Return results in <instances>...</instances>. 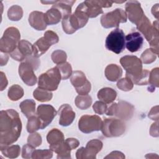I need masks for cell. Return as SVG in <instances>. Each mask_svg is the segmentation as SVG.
Segmentation results:
<instances>
[{
  "mask_svg": "<svg viewBox=\"0 0 159 159\" xmlns=\"http://www.w3.org/2000/svg\"><path fill=\"white\" fill-rule=\"evenodd\" d=\"M22 130L19 113L14 109L1 111L0 113V144L6 146L17 140Z\"/></svg>",
  "mask_w": 159,
  "mask_h": 159,
  "instance_id": "1",
  "label": "cell"
},
{
  "mask_svg": "<svg viewBox=\"0 0 159 159\" xmlns=\"http://www.w3.org/2000/svg\"><path fill=\"white\" fill-rule=\"evenodd\" d=\"M158 22H153V25L148 17L145 15L142 20L136 25L137 29L140 31L150 43V48L158 55Z\"/></svg>",
  "mask_w": 159,
  "mask_h": 159,
  "instance_id": "2",
  "label": "cell"
},
{
  "mask_svg": "<svg viewBox=\"0 0 159 159\" xmlns=\"http://www.w3.org/2000/svg\"><path fill=\"white\" fill-rule=\"evenodd\" d=\"M40 61L33 55L27 57L19 66V74L23 82L29 86H32L37 83V77L34 71L36 70L39 65Z\"/></svg>",
  "mask_w": 159,
  "mask_h": 159,
  "instance_id": "3",
  "label": "cell"
},
{
  "mask_svg": "<svg viewBox=\"0 0 159 159\" xmlns=\"http://www.w3.org/2000/svg\"><path fill=\"white\" fill-rule=\"evenodd\" d=\"M61 79L60 72L56 66L49 69L39 77L38 86L48 91H55Z\"/></svg>",
  "mask_w": 159,
  "mask_h": 159,
  "instance_id": "4",
  "label": "cell"
},
{
  "mask_svg": "<svg viewBox=\"0 0 159 159\" xmlns=\"http://www.w3.org/2000/svg\"><path fill=\"white\" fill-rule=\"evenodd\" d=\"M20 39V34L16 27H10L6 29L0 40L1 52L6 53L12 52L16 48Z\"/></svg>",
  "mask_w": 159,
  "mask_h": 159,
  "instance_id": "5",
  "label": "cell"
},
{
  "mask_svg": "<svg viewBox=\"0 0 159 159\" xmlns=\"http://www.w3.org/2000/svg\"><path fill=\"white\" fill-rule=\"evenodd\" d=\"M58 36L55 32L52 30L46 31L43 36L38 39L34 45H32V55L35 57L39 58L44 54L52 45L58 43Z\"/></svg>",
  "mask_w": 159,
  "mask_h": 159,
  "instance_id": "6",
  "label": "cell"
},
{
  "mask_svg": "<svg viewBox=\"0 0 159 159\" xmlns=\"http://www.w3.org/2000/svg\"><path fill=\"white\" fill-rule=\"evenodd\" d=\"M124 121L119 119L106 118L102 123L101 130L106 137H116L122 135L125 131Z\"/></svg>",
  "mask_w": 159,
  "mask_h": 159,
  "instance_id": "7",
  "label": "cell"
},
{
  "mask_svg": "<svg viewBox=\"0 0 159 159\" xmlns=\"http://www.w3.org/2000/svg\"><path fill=\"white\" fill-rule=\"evenodd\" d=\"M106 48L116 54H119L125 49V35L123 30L119 28L111 31L106 39Z\"/></svg>",
  "mask_w": 159,
  "mask_h": 159,
  "instance_id": "8",
  "label": "cell"
},
{
  "mask_svg": "<svg viewBox=\"0 0 159 159\" xmlns=\"http://www.w3.org/2000/svg\"><path fill=\"white\" fill-rule=\"evenodd\" d=\"M134 107L131 104L120 100L117 103H112L107 108L106 114L107 116H114L121 120H127L133 116Z\"/></svg>",
  "mask_w": 159,
  "mask_h": 159,
  "instance_id": "9",
  "label": "cell"
},
{
  "mask_svg": "<svg viewBox=\"0 0 159 159\" xmlns=\"http://www.w3.org/2000/svg\"><path fill=\"white\" fill-rule=\"evenodd\" d=\"M127 15L125 12L122 9H116L115 10L103 14L101 17V24L104 28L111 27L118 28L120 23L127 22Z\"/></svg>",
  "mask_w": 159,
  "mask_h": 159,
  "instance_id": "10",
  "label": "cell"
},
{
  "mask_svg": "<svg viewBox=\"0 0 159 159\" xmlns=\"http://www.w3.org/2000/svg\"><path fill=\"white\" fill-rule=\"evenodd\" d=\"M120 63L126 71V76L136 77L142 72V63L136 56L125 55L120 59Z\"/></svg>",
  "mask_w": 159,
  "mask_h": 159,
  "instance_id": "11",
  "label": "cell"
},
{
  "mask_svg": "<svg viewBox=\"0 0 159 159\" xmlns=\"http://www.w3.org/2000/svg\"><path fill=\"white\" fill-rule=\"evenodd\" d=\"M102 120L97 115H84L78 121V128L84 134L101 130Z\"/></svg>",
  "mask_w": 159,
  "mask_h": 159,
  "instance_id": "12",
  "label": "cell"
},
{
  "mask_svg": "<svg viewBox=\"0 0 159 159\" xmlns=\"http://www.w3.org/2000/svg\"><path fill=\"white\" fill-rule=\"evenodd\" d=\"M102 146L103 143L100 140L93 139L87 143L86 147H81L76 151V157L77 159H95Z\"/></svg>",
  "mask_w": 159,
  "mask_h": 159,
  "instance_id": "13",
  "label": "cell"
},
{
  "mask_svg": "<svg viewBox=\"0 0 159 159\" xmlns=\"http://www.w3.org/2000/svg\"><path fill=\"white\" fill-rule=\"evenodd\" d=\"M70 81L76 91L80 95L88 94L91 91V83L81 71H75L71 75Z\"/></svg>",
  "mask_w": 159,
  "mask_h": 159,
  "instance_id": "14",
  "label": "cell"
},
{
  "mask_svg": "<svg viewBox=\"0 0 159 159\" xmlns=\"http://www.w3.org/2000/svg\"><path fill=\"white\" fill-rule=\"evenodd\" d=\"M125 13L129 20L137 25L145 16L140 3L137 1H129L125 4Z\"/></svg>",
  "mask_w": 159,
  "mask_h": 159,
  "instance_id": "15",
  "label": "cell"
},
{
  "mask_svg": "<svg viewBox=\"0 0 159 159\" xmlns=\"http://www.w3.org/2000/svg\"><path fill=\"white\" fill-rule=\"evenodd\" d=\"M57 112L55 108L49 104H40L37 109V116L41 121V129L45 128L53 120Z\"/></svg>",
  "mask_w": 159,
  "mask_h": 159,
  "instance_id": "16",
  "label": "cell"
},
{
  "mask_svg": "<svg viewBox=\"0 0 159 159\" xmlns=\"http://www.w3.org/2000/svg\"><path fill=\"white\" fill-rule=\"evenodd\" d=\"M32 54V45L26 40H21L19 42L16 48L10 53V56L16 61H22Z\"/></svg>",
  "mask_w": 159,
  "mask_h": 159,
  "instance_id": "17",
  "label": "cell"
},
{
  "mask_svg": "<svg viewBox=\"0 0 159 159\" xmlns=\"http://www.w3.org/2000/svg\"><path fill=\"white\" fill-rule=\"evenodd\" d=\"M125 47L130 52H135L139 50L143 45V39L138 32H134L127 34L125 37Z\"/></svg>",
  "mask_w": 159,
  "mask_h": 159,
  "instance_id": "18",
  "label": "cell"
},
{
  "mask_svg": "<svg viewBox=\"0 0 159 159\" xmlns=\"http://www.w3.org/2000/svg\"><path fill=\"white\" fill-rule=\"evenodd\" d=\"M58 114L60 116L59 124L64 127L71 124L75 118V112L68 104L61 105L58 110Z\"/></svg>",
  "mask_w": 159,
  "mask_h": 159,
  "instance_id": "19",
  "label": "cell"
},
{
  "mask_svg": "<svg viewBox=\"0 0 159 159\" xmlns=\"http://www.w3.org/2000/svg\"><path fill=\"white\" fill-rule=\"evenodd\" d=\"M61 23L63 31L67 34H72L78 29L82 28L80 22L74 13L63 17Z\"/></svg>",
  "mask_w": 159,
  "mask_h": 159,
  "instance_id": "20",
  "label": "cell"
},
{
  "mask_svg": "<svg viewBox=\"0 0 159 159\" xmlns=\"http://www.w3.org/2000/svg\"><path fill=\"white\" fill-rule=\"evenodd\" d=\"M47 140L49 143V148L53 152L55 150L64 142L63 134L57 129H53L50 130L47 135Z\"/></svg>",
  "mask_w": 159,
  "mask_h": 159,
  "instance_id": "21",
  "label": "cell"
},
{
  "mask_svg": "<svg viewBox=\"0 0 159 159\" xmlns=\"http://www.w3.org/2000/svg\"><path fill=\"white\" fill-rule=\"evenodd\" d=\"M87 14L89 18H94L103 13L102 7L99 6L97 1H84L78 5Z\"/></svg>",
  "mask_w": 159,
  "mask_h": 159,
  "instance_id": "22",
  "label": "cell"
},
{
  "mask_svg": "<svg viewBox=\"0 0 159 159\" xmlns=\"http://www.w3.org/2000/svg\"><path fill=\"white\" fill-rule=\"evenodd\" d=\"M44 13L40 11H33L29 16V22L31 27L37 30H43L47 28Z\"/></svg>",
  "mask_w": 159,
  "mask_h": 159,
  "instance_id": "23",
  "label": "cell"
},
{
  "mask_svg": "<svg viewBox=\"0 0 159 159\" xmlns=\"http://www.w3.org/2000/svg\"><path fill=\"white\" fill-rule=\"evenodd\" d=\"M104 73L109 81L114 82L119 80L122 76V70L116 64H110L106 66Z\"/></svg>",
  "mask_w": 159,
  "mask_h": 159,
  "instance_id": "24",
  "label": "cell"
},
{
  "mask_svg": "<svg viewBox=\"0 0 159 159\" xmlns=\"http://www.w3.org/2000/svg\"><path fill=\"white\" fill-rule=\"evenodd\" d=\"M116 97L117 92L111 88H103L98 92V99L106 104L112 102Z\"/></svg>",
  "mask_w": 159,
  "mask_h": 159,
  "instance_id": "25",
  "label": "cell"
},
{
  "mask_svg": "<svg viewBox=\"0 0 159 159\" xmlns=\"http://www.w3.org/2000/svg\"><path fill=\"white\" fill-rule=\"evenodd\" d=\"M75 1H55L52 5V7L56 8L60 11L62 15V19L71 14V7Z\"/></svg>",
  "mask_w": 159,
  "mask_h": 159,
  "instance_id": "26",
  "label": "cell"
},
{
  "mask_svg": "<svg viewBox=\"0 0 159 159\" xmlns=\"http://www.w3.org/2000/svg\"><path fill=\"white\" fill-rule=\"evenodd\" d=\"M44 17L47 25H54L61 20L62 15L59 10L52 7L45 13Z\"/></svg>",
  "mask_w": 159,
  "mask_h": 159,
  "instance_id": "27",
  "label": "cell"
},
{
  "mask_svg": "<svg viewBox=\"0 0 159 159\" xmlns=\"http://www.w3.org/2000/svg\"><path fill=\"white\" fill-rule=\"evenodd\" d=\"M21 112L29 118L35 114V102L32 99H26L20 102L19 105Z\"/></svg>",
  "mask_w": 159,
  "mask_h": 159,
  "instance_id": "28",
  "label": "cell"
},
{
  "mask_svg": "<svg viewBox=\"0 0 159 159\" xmlns=\"http://www.w3.org/2000/svg\"><path fill=\"white\" fill-rule=\"evenodd\" d=\"M1 152L7 158H15L19 157L20 152V148L18 145L1 146Z\"/></svg>",
  "mask_w": 159,
  "mask_h": 159,
  "instance_id": "29",
  "label": "cell"
},
{
  "mask_svg": "<svg viewBox=\"0 0 159 159\" xmlns=\"http://www.w3.org/2000/svg\"><path fill=\"white\" fill-rule=\"evenodd\" d=\"M34 98L40 102H47L52 99L53 94L51 91L38 87L33 92Z\"/></svg>",
  "mask_w": 159,
  "mask_h": 159,
  "instance_id": "30",
  "label": "cell"
},
{
  "mask_svg": "<svg viewBox=\"0 0 159 159\" xmlns=\"http://www.w3.org/2000/svg\"><path fill=\"white\" fill-rule=\"evenodd\" d=\"M75 102L78 108L81 110H85L88 109L92 104V98L88 94H79L76 97Z\"/></svg>",
  "mask_w": 159,
  "mask_h": 159,
  "instance_id": "31",
  "label": "cell"
},
{
  "mask_svg": "<svg viewBox=\"0 0 159 159\" xmlns=\"http://www.w3.org/2000/svg\"><path fill=\"white\" fill-rule=\"evenodd\" d=\"M148 84L150 86L148 88V91L153 92L155 88L159 86V78H158V68H155L150 72L148 78Z\"/></svg>",
  "mask_w": 159,
  "mask_h": 159,
  "instance_id": "32",
  "label": "cell"
},
{
  "mask_svg": "<svg viewBox=\"0 0 159 159\" xmlns=\"http://www.w3.org/2000/svg\"><path fill=\"white\" fill-rule=\"evenodd\" d=\"M8 98L12 101H17L24 96V90L21 86L18 84L11 86L7 93Z\"/></svg>",
  "mask_w": 159,
  "mask_h": 159,
  "instance_id": "33",
  "label": "cell"
},
{
  "mask_svg": "<svg viewBox=\"0 0 159 159\" xmlns=\"http://www.w3.org/2000/svg\"><path fill=\"white\" fill-rule=\"evenodd\" d=\"M23 16V10L18 5L12 6L7 11L8 18L12 21L19 20Z\"/></svg>",
  "mask_w": 159,
  "mask_h": 159,
  "instance_id": "34",
  "label": "cell"
},
{
  "mask_svg": "<svg viewBox=\"0 0 159 159\" xmlns=\"http://www.w3.org/2000/svg\"><path fill=\"white\" fill-rule=\"evenodd\" d=\"M41 121L37 116H32L28 118L27 124V130L29 133H33L35 131L41 129Z\"/></svg>",
  "mask_w": 159,
  "mask_h": 159,
  "instance_id": "35",
  "label": "cell"
},
{
  "mask_svg": "<svg viewBox=\"0 0 159 159\" xmlns=\"http://www.w3.org/2000/svg\"><path fill=\"white\" fill-rule=\"evenodd\" d=\"M71 148L70 145L65 142L60 145V147L55 150V153H57V158H71Z\"/></svg>",
  "mask_w": 159,
  "mask_h": 159,
  "instance_id": "36",
  "label": "cell"
},
{
  "mask_svg": "<svg viewBox=\"0 0 159 159\" xmlns=\"http://www.w3.org/2000/svg\"><path fill=\"white\" fill-rule=\"evenodd\" d=\"M150 71L147 70H143L142 73L136 77H129L133 83L137 85H147L148 84ZM128 77V76H127Z\"/></svg>",
  "mask_w": 159,
  "mask_h": 159,
  "instance_id": "37",
  "label": "cell"
},
{
  "mask_svg": "<svg viewBox=\"0 0 159 159\" xmlns=\"http://www.w3.org/2000/svg\"><path fill=\"white\" fill-rule=\"evenodd\" d=\"M57 67L58 68L60 72L61 80H67L71 76L72 68L69 63L66 61L65 63L57 65Z\"/></svg>",
  "mask_w": 159,
  "mask_h": 159,
  "instance_id": "38",
  "label": "cell"
},
{
  "mask_svg": "<svg viewBox=\"0 0 159 159\" xmlns=\"http://www.w3.org/2000/svg\"><path fill=\"white\" fill-rule=\"evenodd\" d=\"M157 55L151 48H147L142 53L140 60L144 64H150L155 61Z\"/></svg>",
  "mask_w": 159,
  "mask_h": 159,
  "instance_id": "39",
  "label": "cell"
},
{
  "mask_svg": "<svg viewBox=\"0 0 159 159\" xmlns=\"http://www.w3.org/2000/svg\"><path fill=\"white\" fill-rule=\"evenodd\" d=\"M52 60L57 65L66 62L67 55L66 52L61 50H57L52 53Z\"/></svg>",
  "mask_w": 159,
  "mask_h": 159,
  "instance_id": "40",
  "label": "cell"
},
{
  "mask_svg": "<svg viewBox=\"0 0 159 159\" xmlns=\"http://www.w3.org/2000/svg\"><path fill=\"white\" fill-rule=\"evenodd\" d=\"M53 156V151L50 150H34L32 155L33 159H48Z\"/></svg>",
  "mask_w": 159,
  "mask_h": 159,
  "instance_id": "41",
  "label": "cell"
},
{
  "mask_svg": "<svg viewBox=\"0 0 159 159\" xmlns=\"http://www.w3.org/2000/svg\"><path fill=\"white\" fill-rule=\"evenodd\" d=\"M117 88L124 91H129L132 89L134 83L132 80L127 76L120 79L117 83Z\"/></svg>",
  "mask_w": 159,
  "mask_h": 159,
  "instance_id": "42",
  "label": "cell"
},
{
  "mask_svg": "<svg viewBox=\"0 0 159 159\" xmlns=\"http://www.w3.org/2000/svg\"><path fill=\"white\" fill-rule=\"evenodd\" d=\"M42 137L41 135L37 132L30 133L27 138V143L34 147H37L42 144Z\"/></svg>",
  "mask_w": 159,
  "mask_h": 159,
  "instance_id": "43",
  "label": "cell"
},
{
  "mask_svg": "<svg viewBox=\"0 0 159 159\" xmlns=\"http://www.w3.org/2000/svg\"><path fill=\"white\" fill-rule=\"evenodd\" d=\"M107 108V107L106 104L101 101L95 102L93 106V109L94 111L96 114H100V115H102V114L106 113Z\"/></svg>",
  "mask_w": 159,
  "mask_h": 159,
  "instance_id": "44",
  "label": "cell"
},
{
  "mask_svg": "<svg viewBox=\"0 0 159 159\" xmlns=\"http://www.w3.org/2000/svg\"><path fill=\"white\" fill-rule=\"evenodd\" d=\"M35 150V147L27 143L23 146L22 149V157L24 158L29 159L32 158V155Z\"/></svg>",
  "mask_w": 159,
  "mask_h": 159,
  "instance_id": "45",
  "label": "cell"
},
{
  "mask_svg": "<svg viewBox=\"0 0 159 159\" xmlns=\"http://www.w3.org/2000/svg\"><path fill=\"white\" fill-rule=\"evenodd\" d=\"M148 117L152 120L158 121V106L153 107L148 113Z\"/></svg>",
  "mask_w": 159,
  "mask_h": 159,
  "instance_id": "46",
  "label": "cell"
},
{
  "mask_svg": "<svg viewBox=\"0 0 159 159\" xmlns=\"http://www.w3.org/2000/svg\"><path fill=\"white\" fill-rule=\"evenodd\" d=\"M104 158H125V155L120 152L113 151L110 153L108 155L104 157Z\"/></svg>",
  "mask_w": 159,
  "mask_h": 159,
  "instance_id": "47",
  "label": "cell"
},
{
  "mask_svg": "<svg viewBox=\"0 0 159 159\" xmlns=\"http://www.w3.org/2000/svg\"><path fill=\"white\" fill-rule=\"evenodd\" d=\"M158 121L153 123L150 129V134L152 137H158Z\"/></svg>",
  "mask_w": 159,
  "mask_h": 159,
  "instance_id": "48",
  "label": "cell"
},
{
  "mask_svg": "<svg viewBox=\"0 0 159 159\" xmlns=\"http://www.w3.org/2000/svg\"><path fill=\"white\" fill-rule=\"evenodd\" d=\"M65 142L70 145L71 150L77 148L80 145V142L75 138H68L65 140Z\"/></svg>",
  "mask_w": 159,
  "mask_h": 159,
  "instance_id": "49",
  "label": "cell"
},
{
  "mask_svg": "<svg viewBox=\"0 0 159 159\" xmlns=\"http://www.w3.org/2000/svg\"><path fill=\"white\" fill-rule=\"evenodd\" d=\"M7 80L6 77V75L3 72H1V91L4 90L7 85Z\"/></svg>",
  "mask_w": 159,
  "mask_h": 159,
  "instance_id": "50",
  "label": "cell"
},
{
  "mask_svg": "<svg viewBox=\"0 0 159 159\" xmlns=\"http://www.w3.org/2000/svg\"><path fill=\"white\" fill-rule=\"evenodd\" d=\"M152 13L154 17H155L157 19L158 18V4H155L152 7Z\"/></svg>",
  "mask_w": 159,
  "mask_h": 159,
  "instance_id": "51",
  "label": "cell"
}]
</instances>
